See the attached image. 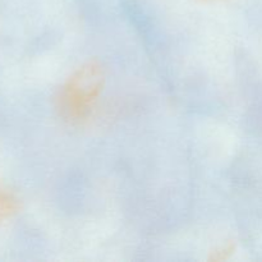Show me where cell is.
<instances>
[{"label":"cell","mask_w":262,"mask_h":262,"mask_svg":"<svg viewBox=\"0 0 262 262\" xmlns=\"http://www.w3.org/2000/svg\"><path fill=\"white\" fill-rule=\"evenodd\" d=\"M105 84V71L96 60L82 64L64 82L56 96V110L67 123L79 125L91 117Z\"/></svg>","instance_id":"6da1fadb"},{"label":"cell","mask_w":262,"mask_h":262,"mask_svg":"<svg viewBox=\"0 0 262 262\" xmlns=\"http://www.w3.org/2000/svg\"><path fill=\"white\" fill-rule=\"evenodd\" d=\"M19 209V202L13 193L0 189V222L13 216Z\"/></svg>","instance_id":"7a4b0ae2"}]
</instances>
